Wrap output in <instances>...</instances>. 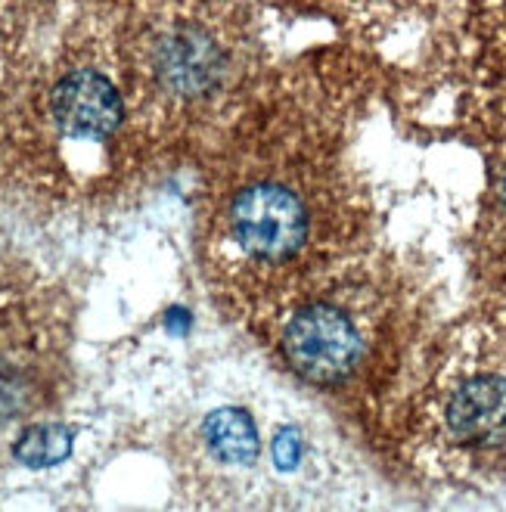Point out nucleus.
Masks as SVG:
<instances>
[{"mask_svg": "<svg viewBox=\"0 0 506 512\" xmlns=\"http://www.w3.org/2000/svg\"><path fill=\"white\" fill-rule=\"evenodd\" d=\"M199 252L221 305L252 329L364 261L357 193L323 100L252 103L208 149Z\"/></svg>", "mask_w": 506, "mask_h": 512, "instance_id": "f257e3e1", "label": "nucleus"}, {"mask_svg": "<svg viewBox=\"0 0 506 512\" xmlns=\"http://www.w3.org/2000/svg\"><path fill=\"white\" fill-rule=\"evenodd\" d=\"M413 454L432 475L506 472V317H472L444 339L413 407Z\"/></svg>", "mask_w": 506, "mask_h": 512, "instance_id": "f03ea898", "label": "nucleus"}, {"mask_svg": "<svg viewBox=\"0 0 506 512\" xmlns=\"http://www.w3.org/2000/svg\"><path fill=\"white\" fill-rule=\"evenodd\" d=\"M389 329V295L367 258L299 295L258 333L295 379L339 391L361 382Z\"/></svg>", "mask_w": 506, "mask_h": 512, "instance_id": "7ed1b4c3", "label": "nucleus"}, {"mask_svg": "<svg viewBox=\"0 0 506 512\" xmlns=\"http://www.w3.org/2000/svg\"><path fill=\"white\" fill-rule=\"evenodd\" d=\"M69 320L28 264L0 258V441L44 419L66 376Z\"/></svg>", "mask_w": 506, "mask_h": 512, "instance_id": "20e7f679", "label": "nucleus"}, {"mask_svg": "<svg viewBox=\"0 0 506 512\" xmlns=\"http://www.w3.org/2000/svg\"><path fill=\"white\" fill-rule=\"evenodd\" d=\"M196 441V466H205V478H215L218 485L233 488L236 478H246L261 466L264 444L255 419L243 407H218L193 435Z\"/></svg>", "mask_w": 506, "mask_h": 512, "instance_id": "39448f33", "label": "nucleus"}, {"mask_svg": "<svg viewBox=\"0 0 506 512\" xmlns=\"http://www.w3.org/2000/svg\"><path fill=\"white\" fill-rule=\"evenodd\" d=\"M479 252L488 277L506 286V128L491 146L488 159V190L479 224Z\"/></svg>", "mask_w": 506, "mask_h": 512, "instance_id": "423d86ee", "label": "nucleus"}, {"mask_svg": "<svg viewBox=\"0 0 506 512\" xmlns=\"http://www.w3.org/2000/svg\"><path fill=\"white\" fill-rule=\"evenodd\" d=\"M72 450V432L63 423H53V419H38V423L25 426L13 447L10 457L25 466V469H50L59 466Z\"/></svg>", "mask_w": 506, "mask_h": 512, "instance_id": "0eeeda50", "label": "nucleus"}]
</instances>
